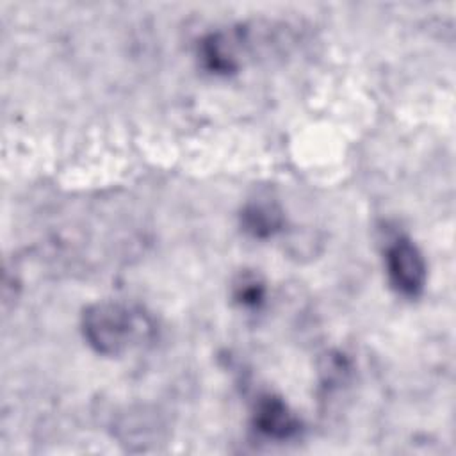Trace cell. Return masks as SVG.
<instances>
[{
    "label": "cell",
    "instance_id": "1",
    "mask_svg": "<svg viewBox=\"0 0 456 456\" xmlns=\"http://www.w3.org/2000/svg\"><path fill=\"white\" fill-rule=\"evenodd\" d=\"M82 330L87 344L96 353L116 356L142 342L150 324L141 312L128 305L100 301L84 310Z\"/></svg>",
    "mask_w": 456,
    "mask_h": 456
},
{
    "label": "cell",
    "instance_id": "2",
    "mask_svg": "<svg viewBox=\"0 0 456 456\" xmlns=\"http://www.w3.org/2000/svg\"><path fill=\"white\" fill-rule=\"evenodd\" d=\"M385 267L390 285L406 297H415L426 285V262L408 237H395L385 251Z\"/></svg>",
    "mask_w": 456,
    "mask_h": 456
},
{
    "label": "cell",
    "instance_id": "3",
    "mask_svg": "<svg viewBox=\"0 0 456 456\" xmlns=\"http://www.w3.org/2000/svg\"><path fill=\"white\" fill-rule=\"evenodd\" d=\"M253 422L262 435L274 440L290 438L299 431V420L290 411L287 403L271 394L262 395L256 401Z\"/></svg>",
    "mask_w": 456,
    "mask_h": 456
},
{
    "label": "cell",
    "instance_id": "4",
    "mask_svg": "<svg viewBox=\"0 0 456 456\" xmlns=\"http://www.w3.org/2000/svg\"><path fill=\"white\" fill-rule=\"evenodd\" d=\"M240 223L249 235L265 239L281 228L283 214L274 203L256 201V203L246 205L240 216Z\"/></svg>",
    "mask_w": 456,
    "mask_h": 456
},
{
    "label": "cell",
    "instance_id": "5",
    "mask_svg": "<svg viewBox=\"0 0 456 456\" xmlns=\"http://www.w3.org/2000/svg\"><path fill=\"white\" fill-rule=\"evenodd\" d=\"M233 297L237 299L239 305L248 306V308H255L264 301L265 287H264L262 280L256 274L244 273L233 283Z\"/></svg>",
    "mask_w": 456,
    "mask_h": 456
}]
</instances>
